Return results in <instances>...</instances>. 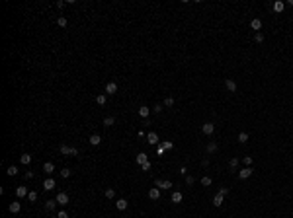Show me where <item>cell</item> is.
Instances as JSON below:
<instances>
[{
    "label": "cell",
    "mask_w": 293,
    "mask_h": 218,
    "mask_svg": "<svg viewBox=\"0 0 293 218\" xmlns=\"http://www.w3.org/2000/svg\"><path fill=\"white\" fill-rule=\"evenodd\" d=\"M55 185H57V183H55V179H51V177L43 181V189H45V191H53V189H55Z\"/></svg>",
    "instance_id": "9c48e42d"
},
{
    "label": "cell",
    "mask_w": 293,
    "mask_h": 218,
    "mask_svg": "<svg viewBox=\"0 0 293 218\" xmlns=\"http://www.w3.org/2000/svg\"><path fill=\"white\" fill-rule=\"evenodd\" d=\"M201 131H203V135H213L215 133V123H203V127H201Z\"/></svg>",
    "instance_id": "7a4b0ae2"
},
{
    "label": "cell",
    "mask_w": 293,
    "mask_h": 218,
    "mask_svg": "<svg viewBox=\"0 0 293 218\" xmlns=\"http://www.w3.org/2000/svg\"><path fill=\"white\" fill-rule=\"evenodd\" d=\"M8 210L12 212V214H18V212L22 210V205H20L18 201H14V203H10V205H8Z\"/></svg>",
    "instance_id": "8992f818"
},
{
    "label": "cell",
    "mask_w": 293,
    "mask_h": 218,
    "mask_svg": "<svg viewBox=\"0 0 293 218\" xmlns=\"http://www.w3.org/2000/svg\"><path fill=\"white\" fill-rule=\"evenodd\" d=\"M149 199H152V201H158V199H160V189H158V187L149 189Z\"/></svg>",
    "instance_id": "5b68a950"
},
{
    "label": "cell",
    "mask_w": 293,
    "mask_h": 218,
    "mask_svg": "<svg viewBox=\"0 0 293 218\" xmlns=\"http://www.w3.org/2000/svg\"><path fill=\"white\" fill-rule=\"evenodd\" d=\"M162 105H164V107H172V105H174V97H166V99H164V103H162Z\"/></svg>",
    "instance_id": "1f68e13d"
},
{
    "label": "cell",
    "mask_w": 293,
    "mask_h": 218,
    "mask_svg": "<svg viewBox=\"0 0 293 218\" xmlns=\"http://www.w3.org/2000/svg\"><path fill=\"white\" fill-rule=\"evenodd\" d=\"M100 142H102V138H100V135H92V136H90V144H92V146H98Z\"/></svg>",
    "instance_id": "ffe728a7"
},
{
    "label": "cell",
    "mask_w": 293,
    "mask_h": 218,
    "mask_svg": "<svg viewBox=\"0 0 293 218\" xmlns=\"http://www.w3.org/2000/svg\"><path fill=\"white\" fill-rule=\"evenodd\" d=\"M195 183V177H192V175H186V185H194Z\"/></svg>",
    "instance_id": "ab89813d"
},
{
    "label": "cell",
    "mask_w": 293,
    "mask_h": 218,
    "mask_svg": "<svg viewBox=\"0 0 293 218\" xmlns=\"http://www.w3.org/2000/svg\"><path fill=\"white\" fill-rule=\"evenodd\" d=\"M141 167H143V171H149L150 167H152V164H150V162H147V164H143Z\"/></svg>",
    "instance_id": "b9f144b4"
},
{
    "label": "cell",
    "mask_w": 293,
    "mask_h": 218,
    "mask_svg": "<svg viewBox=\"0 0 293 218\" xmlns=\"http://www.w3.org/2000/svg\"><path fill=\"white\" fill-rule=\"evenodd\" d=\"M238 142H241V144H246L248 142V133H244V131L238 133Z\"/></svg>",
    "instance_id": "44dd1931"
},
{
    "label": "cell",
    "mask_w": 293,
    "mask_h": 218,
    "mask_svg": "<svg viewBox=\"0 0 293 218\" xmlns=\"http://www.w3.org/2000/svg\"><path fill=\"white\" fill-rule=\"evenodd\" d=\"M127 206H129V203H127L125 199H117L115 201V208H117V210H125Z\"/></svg>",
    "instance_id": "7c38bea8"
},
{
    "label": "cell",
    "mask_w": 293,
    "mask_h": 218,
    "mask_svg": "<svg viewBox=\"0 0 293 218\" xmlns=\"http://www.w3.org/2000/svg\"><path fill=\"white\" fill-rule=\"evenodd\" d=\"M160 146H162L164 150H172V148H174V144H172V142H168V140H164L162 144H160Z\"/></svg>",
    "instance_id": "8d00e7d4"
},
{
    "label": "cell",
    "mask_w": 293,
    "mask_h": 218,
    "mask_svg": "<svg viewBox=\"0 0 293 218\" xmlns=\"http://www.w3.org/2000/svg\"><path fill=\"white\" fill-rule=\"evenodd\" d=\"M147 162H149V154H145V152L137 154V164H139V166H143V164H147Z\"/></svg>",
    "instance_id": "5bb4252c"
},
{
    "label": "cell",
    "mask_w": 293,
    "mask_h": 218,
    "mask_svg": "<svg viewBox=\"0 0 293 218\" xmlns=\"http://www.w3.org/2000/svg\"><path fill=\"white\" fill-rule=\"evenodd\" d=\"M57 205H59L57 201H47V203H45V208H47V210H55V206H57Z\"/></svg>",
    "instance_id": "d4e9b609"
},
{
    "label": "cell",
    "mask_w": 293,
    "mask_h": 218,
    "mask_svg": "<svg viewBox=\"0 0 293 218\" xmlns=\"http://www.w3.org/2000/svg\"><path fill=\"white\" fill-rule=\"evenodd\" d=\"M254 41H256V43H262V41H264V33L258 31L256 35H254Z\"/></svg>",
    "instance_id": "74e56055"
},
{
    "label": "cell",
    "mask_w": 293,
    "mask_h": 218,
    "mask_svg": "<svg viewBox=\"0 0 293 218\" xmlns=\"http://www.w3.org/2000/svg\"><path fill=\"white\" fill-rule=\"evenodd\" d=\"M115 92H117V84L115 82H108L106 84V94H108V96L115 94Z\"/></svg>",
    "instance_id": "ba28073f"
},
{
    "label": "cell",
    "mask_w": 293,
    "mask_h": 218,
    "mask_svg": "<svg viewBox=\"0 0 293 218\" xmlns=\"http://www.w3.org/2000/svg\"><path fill=\"white\" fill-rule=\"evenodd\" d=\"M217 148H219V146H217V142L211 140V142L207 144V152H209V154H213V152H217Z\"/></svg>",
    "instance_id": "7402d4cb"
},
{
    "label": "cell",
    "mask_w": 293,
    "mask_h": 218,
    "mask_svg": "<svg viewBox=\"0 0 293 218\" xmlns=\"http://www.w3.org/2000/svg\"><path fill=\"white\" fill-rule=\"evenodd\" d=\"M59 152H61L63 156H78V150H76V148L66 146V144H63V146L59 148Z\"/></svg>",
    "instance_id": "6da1fadb"
},
{
    "label": "cell",
    "mask_w": 293,
    "mask_h": 218,
    "mask_svg": "<svg viewBox=\"0 0 293 218\" xmlns=\"http://www.w3.org/2000/svg\"><path fill=\"white\" fill-rule=\"evenodd\" d=\"M113 197H115V191H113L111 187H108V189H106V199H113Z\"/></svg>",
    "instance_id": "4dcf8cb0"
},
{
    "label": "cell",
    "mask_w": 293,
    "mask_h": 218,
    "mask_svg": "<svg viewBox=\"0 0 293 218\" xmlns=\"http://www.w3.org/2000/svg\"><path fill=\"white\" fill-rule=\"evenodd\" d=\"M16 195H18L20 199H24V197H27V195H29V191H27V187H24V185H20L18 189H16Z\"/></svg>",
    "instance_id": "8fae6325"
},
{
    "label": "cell",
    "mask_w": 293,
    "mask_h": 218,
    "mask_svg": "<svg viewBox=\"0 0 293 218\" xmlns=\"http://www.w3.org/2000/svg\"><path fill=\"white\" fill-rule=\"evenodd\" d=\"M170 187H172V181L170 179H164L162 183H160V189H170Z\"/></svg>",
    "instance_id": "e575fe53"
},
{
    "label": "cell",
    "mask_w": 293,
    "mask_h": 218,
    "mask_svg": "<svg viewBox=\"0 0 293 218\" xmlns=\"http://www.w3.org/2000/svg\"><path fill=\"white\" fill-rule=\"evenodd\" d=\"M199 183H201L203 187H209V185H211V177H209V175H205V177H201V181H199Z\"/></svg>",
    "instance_id": "f546056e"
},
{
    "label": "cell",
    "mask_w": 293,
    "mask_h": 218,
    "mask_svg": "<svg viewBox=\"0 0 293 218\" xmlns=\"http://www.w3.org/2000/svg\"><path fill=\"white\" fill-rule=\"evenodd\" d=\"M229 193H231V189H229V187H221V189H219V195H223V197H225V195H229Z\"/></svg>",
    "instance_id": "60d3db41"
},
{
    "label": "cell",
    "mask_w": 293,
    "mask_h": 218,
    "mask_svg": "<svg viewBox=\"0 0 293 218\" xmlns=\"http://www.w3.org/2000/svg\"><path fill=\"white\" fill-rule=\"evenodd\" d=\"M106 99H108V94H100V96L96 97V103L98 105H106Z\"/></svg>",
    "instance_id": "d6986e66"
},
{
    "label": "cell",
    "mask_w": 293,
    "mask_h": 218,
    "mask_svg": "<svg viewBox=\"0 0 293 218\" xmlns=\"http://www.w3.org/2000/svg\"><path fill=\"white\" fill-rule=\"evenodd\" d=\"M162 111H164V105H162V103H158V105H155V107H152V113H162Z\"/></svg>",
    "instance_id": "d590c367"
},
{
    "label": "cell",
    "mask_w": 293,
    "mask_h": 218,
    "mask_svg": "<svg viewBox=\"0 0 293 218\" xmlns=\"http://www.w3.org/2000/svg\"><path fill=\"white\" fill-rule=\"evenodd\" d=\"M287 6H293V0H287Z\"/></svg>",
    "instance_id": "c3c4849f"
},
{
    "label": "cell",
    "mask_w": 293,
    "mask_h": 218,
    "mask_svg": "<svg viewBox=\"0 0 293 218\" xmlns=\"http://www.w3.org/2000/svg\"><path fill=\"white\" fill-rule=\"evenodd\" d=\"M283 8H285V4H283V2H280V0H278V2H273V4H272V10H273L276 14L283 12Z\"/></svg>",
    "instance_id": "4fadbf2b"
},
{
    "label": "cell",
    "mask_w": 293,
    "mask_h": 218,
    "mask_svg": "<svg viewBox=\"0 0 293 218\" xmlns=\"http://www.w3.org/2000/svg\"><path fill=\"white\" fill-rule=\"evenodd\" d=\"M180 173H182V175H186V173H188V167L182 166V167H180Z\"/></svg>",
    "instance_id": "f6af8a7d"
},
{
    "label": "cell",
    "mask_w": 293,
    "mask_h": 218,
    "mask_svg": "<svg viewBox=\"0 0 293 218\" xmlns=\"http://www.w3.org/2000/svg\"><path fill=\"white\" fill-rule=\"evenodd\" d=\"M182 199H184V195L180 191H174L172 193V203H182Z\"/></svg>",
    "instance_id": "ac0fdd59"
},
{
    "label": "cell",
    "mask_w": 293,
    "mask_h": 218,
    "mask_svg": "<svg viewBox=\"0 0 293 218\" xmlns=\"http://www.w3.org/2000/svg\"><path fill=\"white\" fill-rule=\"evenodd\" d=\"M71 169H69V167H65V169H61V177H71Z\"/></svg>",
    "instance_id": "f35d334b"
},
{
    "label": "cell",
    "mask_w": 293,
    "mask_h": 218,
    "mask_svg": "<svg viewBox=\"0 0 293 218\" xmlns=\"http://www.w3.org/2000/svg\"><path fill=\"white\" fill-rule=\"evenodd\" d=\"M213 205L215 206H221L223 205V195H219V193L215 195V197H213Z\"/></svg>",
    "instance_id": "cb8c5ba5"
},
{
    "label": "cell",
    "mask_w": 293,
    "mask_h": 218,
    "mask_svg": "<svg viewBox=\"0 0 293 218\" xmlns=\"http://www.w3.org/2000/svg\"><path fill=\"white\" fill-rule=\"evenodd\" d=\"M55 201L59 203V206H65V205H69V195H66V193H59Z\"/></svg>",
    "instance_id": "3957f363"
},
{
    "label": "cell",
    "mask_w": 293,
    "mask_h": 218,
    "mask_svg": "<svg viewBox=\"0 0 293 218\" xmlns=\"http://www.w3.org/2000/svg\"><path fill=\"white\" fill-rule=\"evenodd\" d=\"M27 201H29V203H35V201H37V193H35V191H29V195H27Z\"/></svg>",
    "instance_id": "836d02e7"
},
{
    "label": "cell",
    "mask_w": 293,
    "mask_h": 218,
    "mask_svg": "<svg viewBox=\"0 0 293 218\" xmlns=\"http://www.w3.org/2000/svg\"><path fill=\"white\" fill-rule=\"evenodd\" d=\"M57 218H69V214H66L65 210H59V214H57Z\"/></svg>",
    "instance_id": "7bdbcfd3"
},
{
    "label": "cell",
    "mask_w": 293,
    "mask_h": 218,
    "mask_svg": "<svg viewBox=\"0 0 293 218\" xmlns=\"http://www.w3.org/2000/svg\"><path fill=\"white\" fill-rule=\"evenodd\" d=\"M229 167H231V169L234 171V169L238 167V158H231V162H229Z\"/></svg>",
    "instance_id": "484cf974"
},
{
    "label": "cell",
    "mask_w": 293,
    "mask_h": 218,
    "mask_svg": "<svg viewBox=\"0 0 293 218\" xmlns=\"http://www.w3.org/2000/svg\"><path fill=\"white\" fill-rule=\"evenodd\" d=\"M6 173L10 175V177H14V175H18V167H16V166H10V167L6 169Z\"/></svg>",
    "instance_id": "83f0119b"
},
{
    "label": "cell",
    "mask_w": 293,
    "mask_h": 218,
    "mask_svg": "<svg viewBox=\"0 0 293 218\" xmlns=\"http://www.w3.org/2000/svg\"><path fill=\"white\" fill-rule=\"evenodd\" d=\"M252 171H254L252 167H242L241 171H238V177H241V179H248V177L252 175Z\"/></svg>",
    "instance_id": "277c9868"
},
{
    "label": "cell",
    "mask_w": 293,
    "mask_h": 218,
    "mask_svg": "<svg viewBox=\"0 0 293 218\" xmlns=\"http://www.w3.org/2000/svg\"><path fill=\"white\" fill-rule=\"evenodd\" d=\"M147 142H149L150 146L156 144V142H158V135H156V133H149V135H147Z\"/></svg>",
    "instance_id": "2e32d148"
},
{
    "label": "cell",
    "mask_w": 293,
    "mask_h": 218,
    "mask_svg": "<svg viewBox=\"0 0 293 218\" xmlns=\"http://www.w3.org/2000/svg\"><path fill=\"white\" fill-rule=\"evenodd\" d=\"M33 177V171H26V179H31Z\"/></svg>",
    "instance_id": "bcb514c9"
},
{
    "label": "cell",
    "mask_w": 293,
    "mask_h": 218,
    "mask_svg": "<svg viewBox=\"0 0 293 218\" xmlns=\"http://www.w3.org/2000/svg\"><path fill=\"white\" fill-rule=\"evenodd\" d=\"M250 27H252L254 31H260V29H262V19L260 18H254L252 22H250Z\"/></svg>",
    "instance_id": "30bf717a"
},
{
    "label": "cell",
    "mask_w": 293,
    "mask_h": 218,
    "mask_svg": "<svg viewBox=\"0 0 293 218\" xmlns=\"http://www.w3.org/2000/svg\"><path fill=\"white\" fill-rule=\"evenodd\" d=\"M65 4H66V2H63V0H59V2H57V4H55V6H57L59 10H61V8H65Z\"/></svg>",
    "instance_id": "ee69618b"
},
{
    "label": "cell",
    "mask_w": 293,
    "mask_h": 218,
    "mask_svg": "<svg viewBox=\"0 0 293 218\" xmlns=\"http://www.w3.org/2000/svg\"><path fill=\"white\" fill-rule=\"evenodd\" d=\"M225 86H227V90L231 92V94L236 92V82H234L233 78H227V80H225Z\"/></svg>",
    "instance_id": "52a82bcc"
},
{
    "label": "cell",
    "mask_w": 293,
    "mask_h": 218,
    "mask_svg": "<svg viewBox=\"0 0 293 218\" xmlns=\"http://www.w3.org/2000/svg\"><path fill=\"white\" fill-rule=\"evenodd\" d=\"M242 164H244V167H250L252 166V158H250V156H244V158H242Z\"/></svg>",
    "instance_id": "d6a6232c"
},
{
    "label": "cell",
    "mask_w": 293,
    "mask_h": 218,
    "mask_svg": "<svg viewBox=\"0 0 293 218\" xmlns=\"http://www.w3.org/2000/svg\"><path fill=\"white\" fill-rule=\"evenodd\" d=\"M20 162H22L24 166H27V164L31 162V156H29V154H22V156H20Z\"/></svg>",
    "instance_id": "603a6c76"
},
{
    "label": "cell",
    "mask_w": 293,
    "mask_h": 218,
    "mask_svg": "<svg viewBox=\"0 0 293 218\" xmlns=\"http://www.w3.org/2000/svg\"><path fill=\"white\" fill-rule=\"evenodd\" d=\"M57 26H59V27H66V18L59 16V18H57Z\"/></svg>",
    "instance_id": "f1b7e54d"
},
{
    "label": "cell",
    "mask_w": 293,
    "mask_h": 218,
    "mask_svg": "<svg viewBox=\"0 0 293 218\" xmlns=\"http://www.w3.org/2000/svg\"><path fill=\"white\" fill-rule=\"evenodd\" d=\"M113 123H115V117H104V125H106V127H111V125H113Z\"/></svg>",
    "instance_id": "4316f807"
},
{
    "label": "cell",
    "mask_w": 293,
    "mask_h": 218,
    "mask_svg": "<svg viewBox=\"0 0 293 218\" xmlns=\"http://www.w3.org/2000/svg\"><path fill=\"white\" fill-rule=\"evenodd\" d=\"M160 183H162V179H155V187H158V189H160Z\"/></svg>",
    "instance_id": "7dc6e473"
},
{
    "label": "cell",
    "mask_w": 293,
    "mask_h": 218,
    "mask_svg": "<svg viewBox=\"0 0 293 218\" xmlns=\"http://www.w3.org/2000/svg\"><path fill=\"white\" fill-rule=\"evenodd\" d=\"M139 115L143 117V119H147V117L150 115V109L147 107V105H143V107H139Z\"/></svg>",
    "instance_id": "e0dca14e"
},
{
    "label": "cell",
    "mask_w": 293,
    "mask_h": 218,
    "mask_svg": "<svg viewBox=\"0 0 293 218\" xmlns=\"http://www.w3.org/2000/svg\"><path fill=\"white\" fill-rule=\"evenodd\" d=\"M43 171H45L47 175H51V173L55 171V164H51V162H45V164H43Z\"/></svg>",
    "instance_id": "9a60e30c"
}]
</instances>
